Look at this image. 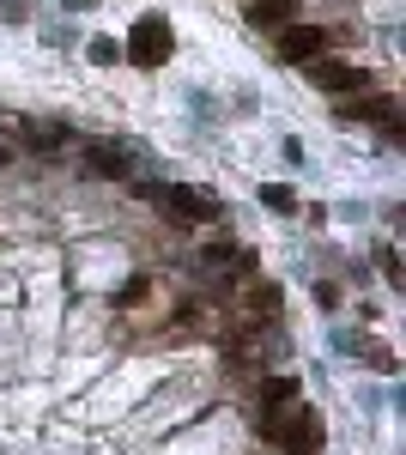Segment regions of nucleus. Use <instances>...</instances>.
I'll list each match as a JSON object with an SVG mask.
<instances>
[{
  "label": "nucleus",
  "mask_w": 406,
  "mask_h": 455,
  "mask_svg": "<svg viewBox=\"0 0 406 455\" xmlns=\"http://www.w3.org/2000/svg\"><path fill=\"white\" fill-rule=\"evenodd\" d=\"M255 431L279 443V450H322V413L304 407V401H291V407H279L267 419H255Z\"/></svg>",
  "instance_id": "obj_1"
},
{
  "label": "nucleus",
  "mask_w": 406,
  "mask_h": 455,
  "mask_svg": "<svg viewBox=\"0 0 406 455\" xmlns=\"http://www.w3.org/2000/svg\"><path fill=\"white\" fill-rule=\"evenodd\" d=\"M304 73H309V85H322V92H334V98H358V92H370V68L339 61V55H315Z\"/></svg>",
  "instance_id": "obj_2"
},
{
  "label": "nucleus",
  "mask_w": 406,
  "mask_h": 455,
  "mask_svg": "<svg viewBox=\"0 0 406 455\" xmlns=\"http://www.w3.org/2000/svg\"><path fill=\"white\" fill-rule=\"evenodd\" d=\"M158 201L170 207V219H176V225H212V219H219V201H212V195H201V188H188V182L158 188Z\"/></svg>",
  "instance_id": "obj_3"
},
{
  "label": "nucleus",
  "mask_w": 406,
  "mask_h": 455,
  "mask_svg": "<svg viewBox=\"0 0 406 455\" xmlns=\"http://www.w3.org/2000/svg\"><path fill=\"white\" fill-rule=\"evenodd\" d=\"M128 55H134V68H164V55H170V25H164V19H139L134 36H128Z\"/></svg>",
  "instance_id": "obj_4"
},
{
  "label": "nucleus",
  "mask_w": 406,
  "mask_h": 455,
  "mask_svg": "<svg viewBox=\"0 0 406 455\" xmlns=\"http://www.w3.org/2000/svg\"><path fill=\"white\" fill-rule=\"evenodd\" d=\"M322 49H328V31L322 25H285L279 31V61H291V68H309Z\"/></svg>",
  "instance_id": "obj_5"
},
{
  "label": "nucleus",
  "mask_w": 406,
  "mask_h": 455,
  "mask_svg": "<svg viewBox=\"0 0 406 455\" xmlns=\"http://www.w3.org/2000/svg\"><path fill=\"white\" fill-rule=\"evenodd\" d=\"M298 401V377H267V383H255V419H267L279 407H291Z\"/></svg>",
  "instance_id": "obj_6"
},
{
  "label": "nucleus",
  "mask_w": 406,
  "mask_h": 455,
  "mask_svg": "<svg viewBox=\"0 0 406 455\" xmlns=\"http://www.w3.org/2000/svg\"><path fill=\"white\" fill-rule=\"evenodd\" d=\"M334 116H339V122H382V116H394V98H382V92H364V98H346Z\"/></svg>",
  "instance_id": "obj_7"
},
{
  "label": "nucleus",
  "mask_w": 406,
  "mask_h": 455,
  "mask_svg": "<svg viewBox=\"0 0 406 455\" xmlns=\"http://www.w3.org/2000/svg\"><path fill=\"white\" fill-rule=\"evenodd\" d=\"M298 12V0H249V25L255 31H285Z\"/></svg>",
  "instance_id": "obj_8"
},
{
  "label": "nucleus",
  "mask_w": 406,
  "mask_h": 455,
  "mask_svg": "<svg viewBox=\"0 0 406 455\" xmlns=\"http://www.w3.org/2000/svg\"><path fill=\"white\" fill-rule=\"evenodd\" d=\"M237 315H243V322H255V328H261V322H273V315H279V285H249Z\"/></svg>",
  "instance_id": "obj_9"
},
{
  "label": "nucleus",
  "mask_w": 406,
  "mask_h": 455,
  "mask_svg": "<svg viewBox=\"0 0 406 455\" xmlns=\"http://www.w3.org/2000/svg\"><path fill=\"white\" fill-rule=\"evenodd\" d=\"M85 164H92L98 176H128V152L109 146V140H92V146H85Z\"/></svg>",
  "instance_id": "obj_10"
},
{
  "label": "nucleus",
  "mask_w": 406,
  "mask_h": 455,
  "mask_svg": "<svg viewBox=\"0 0 406 455\" xmlns=\"http://www.w3.org/2000/svg\"><path fill=\"white\" fill-rule=\"evenodd\" d=\"M25 146H31V152H55V146H61V128H55V122H43V128H25Z\"/></svg>",
  "instance_id": "obj_11"
},
{
  "label": "nucleus",
  "mask_w": 406,
  "mask_h": 455,
  "mask_svg": "<svg viewBox=\"0 0 406 455\" xmlns=\"http://www.w3.org/2000/svg\"><path fill=\"white\" fill-rule=\"evenodd\" d=\"M364 364H370V371H388L394 358H388V347H376V340H370V347H364Z\"/></svg>",
  "instance_id": "obj_12"
},
{
  "label": "nucleus",
  "mask_w": 406,
  "mask_h": 455,
  "mask_svg": "<svg viewBox=\"0 0 406 455\" xmlns=\"http://www.w3.org/2000/svg\"><path fill=\"white\" fill-rule=\"evenodd\" d=\"M261 201H267V207H291V188H279V182H267V188H261Z\"/></svg>",
  "instance_id": "obj_13"
},
{
  "label": "nucleus",
  "mask_w": 406,
  "mask_h": 455,
  "mask_svg": "<svg viewBox=\"0 0 406 455\" xmlns=\"http://www.w3.org/2000/svg\"><path fill=\"white\" fill-rule=\"evenodd\" d=\"M92 61H103V68L115 61V43H109V36H98V43H92Z\"/></svg>",
  "instance_id": "obj_14"
},
{
  "label": "nucleus",
  "mask_w": 406,
  "mask_h": 455,
  "mask_svg": "<svg viewBox=\"0 0 406 455\" xmlns=\"http://www.w3.org/2000/svg\"><path fill=\"white\" fill-rule=\"evenodd\" d=\"M279 455H322V450H279Z\"/></svg>",
  "instance_id": "obj_15"
}]
</instances>
